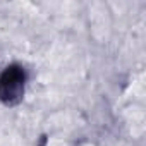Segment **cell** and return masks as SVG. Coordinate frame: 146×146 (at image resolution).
<instances>
[{"mask_svg": "<svg viewBox=\"0 0 146 146\" xmlns=\"http://www.w3.org/2000/svg\"><path fill=\"white\" fill-rule=\"evenodd\" d=\"M46 143H48V137H46V136H41V139H40V144H38V146H46Z\"/></svg>", "mask_w": 146, "mask_h": 146, "instance_id": "7a4b0ae2", "label": "cell"}, {"mask_svg": "<svg viewBox=\"0 0 146 146\" xmlns=\"http://www.w3.org/2000/svg\"><path fill=\"white\" fill-rule=\"evenodd\" d=\"M26 69L19 64L7 65L0 74V102L5 107H16L23 102L26 91Z\"/></svg>", "mask_w": 146, "mask_h": 146, "instance_id": "6da1fadb", "label": "cell"}]
</instances>
